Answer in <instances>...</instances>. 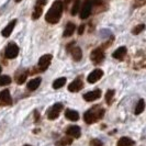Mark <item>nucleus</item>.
<instances>
[{"label":"nucleus","instance_id":"nucleus-13","mask_svg":"<svg viewBox=\"0 0 146 146\" xmlns=\"http://www.w3.org/2000/svg\"><path fill=\"white\" fill-rule=\"evenodd\" d=\"M65 117H67L68 120H70V121H78V119H79V113H78L77 111H75V110L67 109L65 111Z\"/></svg>","mask_w":146,"mask_h":146},{"label":"nucleus","instance_id":"nucleus-6","mask_svg":"<svg viewBox=\"0 0 146 146\" xmlns=\"http://www.w3.org/2000/svg\"><path fill=\"white\" fill-rule=\"evenodd\" d=\"M62 109H63V104H62V103H56V104H54L51 109L48 110V113H47L48 119H50V120H55V119L59 115Z\"/></svg>","mask_w":146,"mask_h":146},{"label":"nucleus","instance_id":"nucleus-27","mask_svg":"<svg viewBox=\"0 0 146 146\" xmlns=\"http://www.w3.org/2000/svg\"><path fill=\"white\" fill-rule=\"evenodd\" d=\"M113 96H114V90H108V92L106 94V101L108 102V104L111 103L112 99H113Z\"/></svg>","mask_w":146,"mask_h":146},{"label":"nucleus","instance_id":"nucleus-12","mask_svg":"<svg viewBox=\"0 0 146 146\" xmlns=\"http://www.w3.org/2000/svg\"><path fill=\"white\" fill-rule=\"evenodd\" d=\"M82 87H84L82 81H81L80 79H76V80H74L73 82L68 86V90L72 91V92H77V91L81 90Z\"/></svg>","mask_w":146,"mask_h":146},{"label":"nucleus","instance_id":"nucleus-23","mask_svg":"<svg viewBox=\"0 0 146 146\" xmlns=\"http://www.w3.org/2000/svg\"><path fill=\"white\" fill-rule=\"evenodd\" d=\"M72 143H73V139H72V137H64V139H60L59 142H57V145L66 146V145L72 144Z\"/></svg>","mask_w":146,"mask_h":146},{"label":"nucleus","instance_id":"nucleus-1","mask_svg":"<svg viewBox=\"0 0 146 146\" xmlns=\"http://www.w3.org/2000/svg\"><path fill=\"white\" fill-rule=\"evenodd\" d=\"M63 2L60 0H56L53 2L52 7L50 8V10L47 11V13L45 15V20L51 23V24H55L59 21L62 13H63Z\"/></svg>","mask_w":146,"mask_h":146},{"label":"nucleus","instance_id":"nucleus-24","mask_svg":"<svg viewBox=\"0 0 146 146\" xmlns=\"http://www.w3.org/2000/svg\"><path fill=\"white\" fill-rule=\"evenodd\" d=\"M11 82V78L5 75V76H0V86H6V85H9Z\"/></svg>","mask_w":146,"mask_h":146},{"label":"nucleus","instance_id":"nucleus-3","mask_svg":"<svg viewBox=\"0 0 146 146\" xmlns=\"http://www.w3.org/2000/svg\"><path fill=\"white\" fill-rule=\"evenodd\" d=\"M92 10V1L91 0H85L82 3V7L80 9V18L81 19H87L91 15Z\"/></svg>","mask_w":146,"mask_h":146},{"label":"nucleus","instance_id":"nucleus-29","mask_svg":"<svg viewBox=\"0 0 146 146\" xmlns=\"http://www.w3.org/2000/svg\"><path fill=\"white\" fill-rule=\"evenodd\" d=\"M25 80H27V74H22V75L19 76V78H18V84L22 85Z\"/></svg>","mask_w":146,"mask_h":146},{"label":"nucleus","instance_id":"nucleus-16","mask_svg":"<svg viewBox=\"0 0 146 146\" xmlns=\"http://www.w3.org/2000/svg\"><path fill=\"white\" fill-rule=\"evenodd\" d=\"M72 56L73 58L76 60V62H79L81 58H82V52H81V48L78 47V46H75L72 48Z\"/></svg>","mask_w":146,"mask_h":146},{"label":"nucleus","instance_id":"nucleus-26","mask_svg":"<svg viewBox=\"0 0 146 146\" xmlns=\"http://www.w3.org/2000/svg\"><path fill=\"white\" fill-rule=\"evenodd\" d=\"M144 29H145V25H144V24H139V25H136L134 29L132 30V33L136 35V34H139Z\"/></svg>","mask_w":146,"mask_h":146},{"label":"nucleus","instance_id":"nucleus-15","mask_svg":"<svg viewBox=\"0 0 146 146\" xmlns=\"http://www.w3.org/2000/svg\"><path fill=\"white\" fill-rule=\"evenodd\" d=\"M75 30H76V25L74 24L73 22H68L65 28V31H64V34H63L64 37L72 36L74 34V32H75Z\"/></svg>","mask_w":146,"mask_h":146},{"label":"nucleus","instance_id":"nucleus-17","mask_svg":"<svg viewBox=\"0 0 146 146\" xmlns=\"http://www.w3.org/2000/svg\"><path fill=\"white\" fill-rule=\"evenodd\" d=\"M125 55H126V47H124V46L119 47L117 51L113 53V57L117 59H123Z\"/></svg>","mask_w":146,"mask_h":146},{"label":"nucleus","instance_id":"nucleus-32","mask_svg":"<svg viewBox=\"0 0 146 146\" xmlns=\"http://www.w3.org/2000/svg\"><path fill=\"white\" fill-rule=\"evenodd\" d=\"M66 1V3H68V2H69V0H65Z\"/></svg>","mask_w":146,"mask_h":146},{"label":"nucleus","instance_id":"nucleus-19","mask_svg":"<svg viewBox=\"0 0 146 146\" xmlns=\"http://www.w3.org/2000/svg\"><path fill=\"white\" fill-rule=\"evenodd\" d=\"M117 146H134V142L129 137H121L117 141Z\"/></svg>","mask_w":146,"mask_h":146},{"label":"nucleus","instance_id":"nucleus-8","mask_svg":"<svg viewBox=\"0 0 146 146\" xmlns=\"http://www.w3.org/2000/svg\"><path fill=\"white\" fill-rule=\"evenodd\" d=\"M11 102H12V99L9 90L0 91V106H10Z\"/></svg>","mask_w":146,"mask_h":146},{"label":"nucleus","instance_id":"nucleus-21","mask_svg":"<svg viewBox=\"0 0 146 146\" xmlns=\"http://www.w3.org/2000/svg\"><path fill=\"white\" fill-rule=\"evenodd\" d=\"M66 84V78L62 77V78H58L53 82V88L54 89H58V88H62L64 85Z\"/></svg>","mask_w":146,"mask_h":146},{"label":"nucleus","instance_id":"nucleus-4","mask_svg":"<svg viewBox=\"0 0 146 146\" xmlns=\"http://www.w3.org/2000/svg\"><path fill=\"white\" fill-rule=\"evenodd\" d=\"M18 54H19V47H18V45H15V43L9 44L7 46V48H6V52H5L6 58L8 59L15 58V57L18 56Z\"/></svg>","mask_w":146,"mask_h":146},{"label":"nucleus","instance_id":"nucleus-31","mask_svg":"<svg viewBox=\"0 0 146 146\" xmlns=\"http://www.w3.org/2000/svg\"><path fill=\"white\" fill-rule=\"evenodd\" d=\"M46 2H47V0H37V5H40V6H42V7H44L45 5H46Z\"/></svg>","mask_w":146,"mask_h":146},{"label":"nucleus","instance_id":"nucleus-33","mask_svg":"<svg viewBox=\"0 0 146 146\" xmlns=\"http://www.w3.org/2000/svg\"><path fill=\"white\" fill-rule=\"evenodd\" d=\"M1 70H2V68H1V66H0V74H1Z\"/></svg>","mask_w":146,"mask_h":146},{"label":"nucleus","instance_id":"nucleus-25","mask_svg":"<svg viewBox=\"0 0 146 146\" xmlns=\"http://www.w3.org/2000/svg\"><path fill=\"white\" fill-rule=\"evenodd\" d=\"M79 6H80V1L79 0H76L74 2L73 8H72V15H76V13L79 11Z\"/></svg>","mask_w":146,"mask_h":146},{"label":"nucleus","instance_id":"nucleus-7","mask_svg":"<svg viewBox=\"0 0 146 146\" xmlns=\"http://www.w3.org/2000/svg\"><path fill=\"white\" fill-rule=\"evenodd\" d=\"M52 62V55H50V54H45V55H43L41 58H40V60H38V67H40V70H46L47 69V67L50 66V64H51Z\"/></svg>","mask_w":146,"mask_h":146},{"label":"nucleus","instance_id":"nucleus-14","mask_svg":"<svg viewBox=\"0 0 146 146\" xmlns=\"http://www.w3.org/2000/svg\"><path fill=\"white\" fill-rule=\"evenodd\" d=\"M15 23H17V20H13V21L10 22L7 27L2 30V36H5V37L10 36V34L12 33V31H13V29H15Z\"/></svg>","mask_w":146,"mask_h":146},{"label":"nucleus","instance_id":"nucleus-5","mask_svg":"<svg viewBox=\"0 0 146 146\" xmlns=\"http://www.w3.org/2000/svg\"><path fill=\"white\" fill-rule=\"evenodd\" d=\"M90 58H91V60L95 64H100L103 60V58H104V53H103V51L101 48H96V50H94V51L91 52Z\"/></svg>","mask_w":146,"mask_h":146},{"label":"nucleus","instance_id":"nucleus-10","mask_svg":"<svg viewBox=\"0 0 146 146\" xmlns=\"http://www.w3.org/2000/svg\"><path fill=\"white\" fill-rule=\"evenodd\" d=\"M66 134H67L68 136H70V137H76V139H78L81 134L80 127H79V126H76V125L68 126L67 130H66Z\"/></svg>","mask_w":146,"mask_h":146},{"label":"nucleus","instance_id":"nucleus-28","mask_svg":"<svg viewBox=\"0 0 146 146\" xmlns=\"http://www.w3.org/2000/svg\"><path fill=\"white\" fill-rule=\"evenodd\" d=\"M90 146H103L102 142H100L99 139H91L90 141Z\"/></svg>","mask_w":146,"mask_h":146},{"label":"nucleus","instance_id":"nucleus-22","mask_svg":"<svg viewBox=\"0 0 146 146\" xmlns=\"http://www.w3.org/2000/svg\"><path fill=\"white\" fill-rule=\"evenodd\" d=\"M145 108V102H144V99H141L137 104H136V108H135V113L136 114H141Z\"/></svg>","mask_w":146,"mask_h":146},{"label":"nucleus","instance_id":"nucleus-34","mask_svg":"<svg viewBox=\"0 0 146 146\" xmlns=\"http://www.w3.org/2000/svg\"><path fill=\"white\" fill-rule=\"evenodd\" d=\"M15 1H17V2H20V1H21V0H15Z\"/></svg>","mask_w":146,"mask_h":146},{"label":"nucleus","instance_id":"nucleus-11","mask_svg":"<svg viewBox=\"0 0 146 146\" xmlns=\"http://www.w3.org/2000/svg\"><path fill=\"white\" fill-rule=\"evenodd\" d=\"M101 97V91L100 90H94V91H89L87 94L84 95V99L86 101H95L97 99H99Z\"/></svg>","mask_w":146,"mask_h":146},{"label":"nucleus","instance_id":"nucleus-9","mask_svg":"<svg viewBox=\"0 0 146 146\" xmlns=\"http://www.w3.org/2000/svg\"><path fill=\"white\" fill-rule=\"evenodd\" d=\"M102 76H103V72L101 69H95L94 72H91V73L89 74L87 80H88V82H90V84H95V82H97L98 80H100Z\"/></svg>","mask_w":146,"mask_h":146},{"label":"nucleus","instance_id":"nucleus-18","mask_svg":"<svg viewBox=\"0 0 146 146\" xmlns=\"http://www.w3.org/2000/svg\"><path fill=\"white\" fill-rule=\"evenodd\" d=\"M41 85V78H34V79H32L31 81H29V84H28V89L29 90H36L38 86Z\"/></svg>","mask_w":146,"mask_h":146},{"label":"nucleus","instance_id":"nucleus-2","mask_svg":"<svg viewBox=\"0 0 146 146\" xmlns=\"http://www.w3.org/2000/svg\"><path fill=\"white\" fill-rule=\"evenodd\" d=\"M104 115V110L100 108H92V109L88 110L87 112L84 114V120L88 124L95 123L98 120H100Z\"/></svg>","mask_w":146,"mask_h":146},{"label":"nucleus","instance_id":"nucleus-20","mask_svg":"<svg viewBox=\"0 0 146 146\" xmlns=\"http://www.w3.org/2000/svg\"><path fill=\"white\" fill-rule=\"evenodd\" d=\"M42 12H43V7L36 3V5H35V8H34V11H33V13H32V18H33L34 20H36V19H38V18L41 17Z\"/></svg>","mask_w":146,"mask_h":146},{"label":"nucleus","instance_id":"nucleus-30","mask_svg":"<svg viewBox=\"0 0 146 146\" xmlns=\"http://www.w3.org/2000/svg\"><path fill=\"white\" fill-rule=\"evenodd\" d=\"M84 31H85V24H81L80 27H79V29H78V34H82L84 33Z\"/></svg>","mask_w":146,"mask_h":146},{"label":"nucleus","instance_id":"nucleus-35","mask_svg":"<svg viewBox=\"0 0 146 146\" xmlns=\"http://www.w3.org/2000/svg\"><path fill=\"white\" fill-rule=\"evenodd\" d=\"M24 146H30V145H24Z\"/></svg>","mask_w":146,"mask_h":146}]
</instances>
